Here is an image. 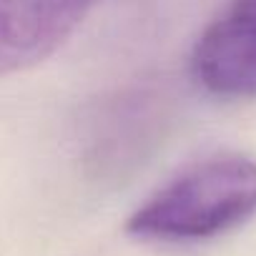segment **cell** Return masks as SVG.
<instances>
[{
	"mask_svg": "<svg viewBox=\"0 0 256 256\" xmlns=\"http://www.w3.org/2000/svg\"><path fill=\"white\" fill-rule=\"evenodd\" d=\"M256 216V158L218 154L204 158L126 221V234L144 241H204L228 234Z\"/></svg>",
	"mask_w": 256,
	"mask_h": 256,
	"instance_id": "obj_1",
	"label": "cell"
},
{
	"mask_svg": "<svg viewBox=\"0 0 256 256\" xmlns=\"http://www.w3.org/2000/svg\"><path fill=\"white\" fill-rule=\"evenodd\" d=\"M191 73L211 96L256 98V0H228L196 40Z\"/></svg>",
	"mask_w": 256,
	"mask_h": 256,
	"instance_id": "obj_2",
	"label": "cell"
},
{
	"mask_svg": "<svg viewBox=\"0 0 256 256\" xmlns=\"http://www.w3.org/2000/svg\"><path fill=\"white\" fill-rule=\"evenodd\" d=\"M96 0H0V78L50 58Z\"/></svg>",
	"mask_w": 256,
	"mask_h": 256,
	"instance_id": "obj_3",
	"label": "cell"
}]
</instances>
